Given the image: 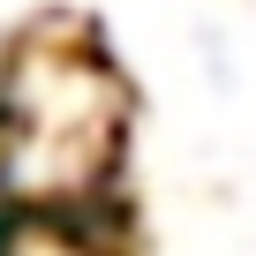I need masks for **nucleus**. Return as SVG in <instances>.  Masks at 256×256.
I'll list each match as a JSON object with an SVG mask.
<instances>
[{"instance_id":"1","label":"nucleus","mask_w":256,"mask_h":256,"mask_svg":"<svg viewBox=\"0 0 256 256\" xmlns=\"http://www.w3.org/2000/svg\"><path fill=\"white\" fill-rule=\"evenodd\" d=\"M128 128L120 68L76 38H30L0 68V196L16 204H98Z\"/></svg>"}]
</instances>
